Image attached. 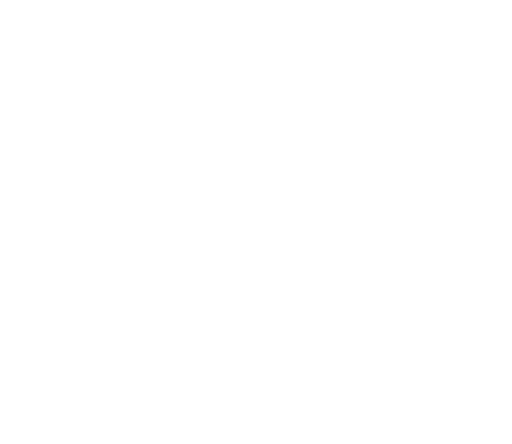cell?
Instances as JSON below:
<instances>
[]
</instances>
